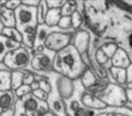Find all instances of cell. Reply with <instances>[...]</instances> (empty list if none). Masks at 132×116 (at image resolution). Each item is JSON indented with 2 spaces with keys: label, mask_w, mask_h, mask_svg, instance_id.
<instances>
[{
  "label": "cell",
  "mask_w": 132,
  "mask_h": 116,
  "mask_svg": "<svg viewBox=\"0 0 132 116\" xmlns=\"http://www.w3.org/2000/svg\"><path fill=\"white\" fill-rule=\"evenodd\" d=\"M11 90V72L7 69H0V91Z\"/></svg>",
  "instance_id": "obj_6"
},
{
  "label": "cell",
  "mask_w": 132,
  "mask_h": 116,
  "mask_svg": "<svg viewBox=\"0 0 132 116\" xmlns=\"http://www.w3.org/2000/svg\"><path fill=\"white\" fill-rule=\"evenodd\" d=\"M0 116H2V114H1V113H0Z\"/></svg>",
  "instance_id": "obj_12"
},
{
  "label": "cell",
  "mask_w": 132,
  "mask_h": 116,
  "mask_svg": "<svg viewBox=\"0 0 132 116\" xmlns=\"http://www.w3.org/2000/svg\"></svg>",
  "instance_id": "obj_15"
},
{
  "label": "cell",
  "mask_w": 132,
  "mask_h": 116,
  "mask_svg": "<svg viewBox=\"0 0 132 116\" xmlns=\"http://www.w3.org/2000/svg\"><path fill=\"white\" fill-rule=\"evenodd\" d=\"M2 116H14V108L8 112L2 113Z\"/></svg>",
  "instance_id": "obj_8"
},
{
  "label": "cell",
  "mask_w": 132,
  "mask_h": 116,
  "mask_svg": "<svg viewBox=\"0 0 132 116\" xmlns=\"http://www.w3.org/2000/svg\"><path fill=\"white\" fill-rule=\"evenodd\" d=\"M0 25L3 27H14L16 25L14 11L6 8L5 6L1 7Z\"/></svg>",
  "instance_id": "obj_5"
},
{
  "label": "cell",
  "mask_w": 132,
  "mask_h": 116,
  "mask_svg": "<svg viewBox=\"0 0 132 116\" xmlns=\"http://www.w3.org/2000/svg\"><path fill=\"white\" fill-rule=\"evenodd\" d=\"M28 61L29 55L27 53L18 48L7 55L3 62V65L9 70L16 69L26 65Z\"/></svg>",
  "instance_id": "obj_1"
},
{
  "label": "cell",
  "mask_w": 132,
  "mask_h": 116,
  "mask_svg": "<svg viewBox=\"0 0 132 116\" xmlns=\"http://www.w3.org/2000/svg\"><path fill=\"white\" fill-rule=\"evenodd\" d=\"M42 116H56V115H54V113H52L51 112H47L46 113H44Z\"/></svg>",
  "instance_id": "obj_10"
},
{
  "label": "cell",
  "mask_w": 132,
  "mask_h": 116,
  "mask_svg": "<svg viewBox=\"0 0 132 116\" xmlns=\"http://www.w3.org/2000/svg\"><path fill=\"white\" fill-rule=\"evenodd\" d=\"M0 33H1V30H0Z\"/></svg>",
  "instance_id": "obj_14"
},
{
  "label": "cell",
  "mask_w": 132,
  "mask_h": 116,
  "mask_svg": "<svg viewBox=\"0 0 132 116\" xmlns=\"http://www.w3.org/2000/svg\"><path fill=\"white\" fill-rule=\"evenodd\" d=\"M129 44H130L131 46L132 47V34H131V35L129 36Z\"/></svg>",
  "instance_id": "obj_11"
},
{
  "label": "cell",
  "mask_w": 132,
  "mask_h": 116,
  "mask_svg": "<svg viewBox=\"0 0 132 116\" xmlns=\"http://www.w3.org/2000/svg\"><path fill=\"white\" fill-rule=\"evenodd\" d=\"M1 7H0V9H1Z\"/></svg>",
  "instance_id": "obj_13"
},
{
  "label": "cell",
  "mask_w": 132,
  "mask_h": 116,
  "mask_svg": "<svg viewBox=\"0 0 132 116\" xmlns=\"http://www.w3.org/2000/svg\"><path fill=\"white\" fill-rule=\"evenodd\" d=\"M97 116H119L115 113H99Z\"/></svg>",
  "instance_id": "obj_9"
},
{
  "label": "cell",
  "mask_w": 132,
  "mask_h": 116,
  "mask_svg": "<svg viewBox=\"0 0 132 116\" xmlns=\"http://www.w3.org/2000/svg\"><path fill=\"white\" fill-rule=\"evenodd\" d=\"M14 94L12 90L0 91V113H5L14 107Z\"/></svg>",
  "instance_id": "obj_4"
},
{
  "label": "cell",
  "mask_w": 132,
  "mask_h": 116,
  "mask_svg": "<svg viewBox=\"0 0 132 116\" xmlns=\"http://www.w3.org/2000/svg\"><path fill=\"white\" fill-rule=\"evenodd\" d=\"M40 66L42 68L46 69L49 67V65L50 64L51 62L49 58L47 57H42L40 58Z\"/></svg>",
  "instance_id": "obj_7"
},
{
  "label": "cell",
  "mask_w": 132,
  "mask_h": 116,
  "mask_svg": "<svg viewBox=\"0 0 132 116\" xmlns=\"http://www.w3.org/2000/svg\"><path fill=\"white\" fill-rule=\"evenodd\" d=\"M20 43L0 34V64H3L4 58L9 53L19 48Z\"/></svg>",
  "instance_id": "obj_3"
},
{
  "label": "cell",
  "mask_w": 132,
  "mask_h": 116,
  "mask_svg": "<svg viewBox=\"0 0 132 116\" xmlns=\"http://www.w3.org/2000/svg\"><path fill=\"white\" fill-rule=\"evenodd\" d=\"M15 22L16 27L20 30L22 25H25L27 29L32 27V23L35 22V14L32 9L25 7L23 8L20 6L17 9L14 11Z\"/></svg>",
  "instance_id": "obj_2"
}]
</instances>
